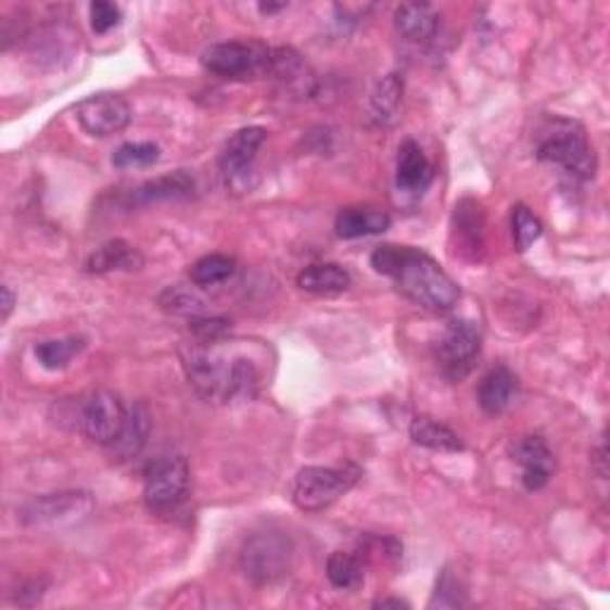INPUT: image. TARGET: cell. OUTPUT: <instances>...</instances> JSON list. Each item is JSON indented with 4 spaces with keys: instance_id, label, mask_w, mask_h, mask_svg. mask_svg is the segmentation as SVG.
I'll list each match as a JSON object with an SVG mask.
<instances>
[{
    "instance_id": "obj_1",
    "label": "cell",
    "mask_w": 610,
    "mask_h": 610,
    "mask_svg": "<svg viewBox=\"0 0 610 610\" xmlns=\"http://www.w3.org/2000/svg\"><path fill=\"white\" fill-rule=\"evenodd\" d=\"M223 341H189L181 358L193 389L213 404H234L255 398L260 389V370L255 360L223 348Z\"/></svg>"
},
{
    "instance_id": "obj_2",
    "label": "cell",
    "mask_w": 610,
    "mask_h": 610,
    "mask_svg": "<svg viewBox=\"0 0 610 610\" xmlns=\"http://www.w3.org/2000/svg\"><path fill=\"white\" fill-rule=\"evenodd\" d=\"M370 263L377 272L394 279L401 294L427 310L446 313L460 298V289L454 279L442 270L432 255L420 249L384 243L370 255Z\"/></svg>"
},
{
    "instance_id": "obj_3",
    "label": "cell",
    "mask_w": 610,
    "mask_h": 610,
    "mask_svg": "<svg viewBox=\"0 0 610 610\" xmlns=\"http://www.w3.org/2000/svg\"><path fill=\"white\" fill-rule=\"evenodd\" d=\"M536 157L560 167L577 181H587L596 175V155L587 134L572 119L554 117L548 122L536 141Z\"/></svg>"
},
{
    "instance_id": "obj_4",
    "label": "cell",
    "mask_w": 610,
    "mask_h": 610,
    "mask_svg": "<svg viewBox=\"0 0 610 610\" xmlns=\"http://www.w3.org/2000/svg\"><path fill=\"white\" fill-rule=\"evenodd\" d=\"M360 480L356 466L341 468H303L291 482V501L305 512H320L348 494Z\"/></svg>"
},
{
    "instance_id": "obj_5",
    "label": "cell",
    "mask_w": 610,
    "mask_h": 610,
    "mask_svg": "<svg viewBox=\"0 0 610 610\" xmlns=\"http://www.w3.org/2000/svg\"><path fill=\"white\" fill-rule=\"evenodd\" d=\"M203 67L223 79H258L270 75L272 48L263 43H215L201 55Z\"/></svg>"
},
{
    "instance_id": "obj_6",
    "label": "cell",
    "mask_w": 610,
    "mask_h": 610,
    "mask_svg": "<svg viewBox=\"0 0 610 610\" xmlns=\"http://www.w3.org/2000/svg\"><path fill=\"white\" fill-rule=\"evenodd\" d=\"M482 353V329L470 320L448 322L434 344L439 370L448 382H462L474 370Z\"/></svg>"
},
{
    "instance_id": "obj_7",
    "label": "cell",
    "mask_w": 610,
    "mask_h": 610,
    "mask_svg": "<svg viewBox=\"0 0 610 610\" xmlns=\"http://www.w3.org/2000/svg\"><path fill=\"white\" fill-rule=\"evenodd\" d=\"M291 542L277 532L255 534L241 551V570L255 587L282 580L291 568Z\"/></svg>"
},
{
    "instance_id": "obj_8",
    "label": "cell",
    "mask_w": 610,
    "mask_h": 610,
    "mask_svg": "<svg viewBox=\"0 0 610 610\" xmlns=\"http://www.w3.org/2000/svg\"><path fill=\"white\" fill-rule=\"evenodd\" d=\"M189 492V466L181 456H165L143 470V498L153 512L175 510Z\"/></svg>"
},
{
    "instance_id": "obj_9",
    "label": "cell",
    "mask_w": 610,
    "mask_h": 610,
    "mask_svg": "<svg viewBox=\"0 0 610 610\" xmlns=\"http://www.w3.org/2000/svg\"><path fill=\"white\" fill-rule=\"evenodd\" d=\"M93 496L89 492H58L46 494L22 508V520L36 528H55V524H75L89 518Z\"/></svg>"
},
{
    "instance_id": "obj_10",
    "label": "cell",
    "mask_w": 610,
    "mask_h": 610,
    "mask_svg": "<svg viewBox=\"0 0 610 610\" xmlns=\"http://www.w3.org/2000/svg\"><path fill=\"white\" fill-rule=\"evenodd\" d=\"M267 139V129L263 127H246L239 129L234 137L227 139V143L219 151V169L227 177V185L239 191H249L253 185L249 175H253V163L258 157V151Z\"/></svg>"
},
{
    "instance_id": "obj_11",
    "label": "cell",
    "mask_w": 610,
    "mask_h": 610,
    "mask_svg": "<svg viewBox=\"0 0 610 610\" xmlns=\"http://www.w3.org/2000/svg\"><path fill=\"white\" fill-rule=\"evenodd\" d=\"M127 420V410L122 406L119 396L113 392H96L89 396L81 408L79 427L93 444L110 446L122 432V424Z\"/></svg>"
},
{
    "instance_id": "obj_12",
    "label": "cell",
    "mask_w": 610,
    "mask_h": 610,
    "mask_svg": "<svg viewBox=\"0 0 610 610\" xmlns=\"http://www.w3.org/2000/svg\"><path fill=\"white\" fill-rule=\"evenodd\" d=\"M77 119L91 137H113L127 129L131 119L129 103L117 93H93L77 105Z\"/></svg>"
},
{
    "instance_id": "obj_13",
    "label": "cell",
    "mask_w": 610,
    "mask_h": 610,
    "mask_svg": "<svg viewBox=\"0 0 610 610\" xmlns=\"http://www.w3.org/2000/svg\"><path fill=\"white\" fill-rule=\"evenodd\" d=\"M510 456L522 468V484L528 492H539L548 484L556 468L554 450L542 436H520L510 444Z\"/></svg>"
},
{
    "instance_id": "obj_14",
    "label": "cell",
    "mask_w": 610,
    "mask_h": 610,
    "mask_svg": "<svg viewBox=\"0 0 610 610\" xmlns=\"http://www.w3.org/2000/svg\"><path fill=\"white\" fill-rule=\"evenodd\" d=\"M434 179V167L430 157L422 153V149L415 141H404L396 157V187L410 193V196H422L427 187Z\"/></svg>"
},
{
    "instance_id": "obj_15",
    "label": "cell",
    "mask_w": 610,
    "mask_h": 610,
    "mask_svg": "<svg viewBox=\"0 0 610 610\" xmlns=\"http://www.w3.org/2000/svg\"><path fill=\"white\" fill-rule=\"evenodd\" d=\"M279 87L294 96H308L315 91V77L308 63L294 51V48H272L270 75Z\"/></svg>"
},
{
    "instance_id": "obj_16",
    "label": "cell",
    "mask_w": 610,
    "mask_h": 610,
    "mask_svg": "<svg viewBox=\"0 0 610 610\" xmlns=\"http://www.w3.org/2000/svg\"><path fill=\"white\" fill-rule=\"evenodd\" d=\"M398 34L410 43H430L439 31V15L427 3H404L394 12Z\"/></svg>"
},
{
    "instance_id": "obj_17",
    "label": "cell",
    "mask_w": 610,
    "mask_h": 610,
    "mask_svg": "<svg viewBox=\"0 0 610 610\" xmlns=\"http://www.w3.org/2000/svg\"><path fill=\"white\" fill-rule=\"evenodd\" d=\"M151 432V415L149 408L143 404H134L127 410V420L122 424V432L117 434V439L110 444V454H113L117 460H131L141 454V448L145 446V439H149Z\"/></svg>"
},
{
    "instance_id": "obj_18",
    "label": "cell",
    "mask_w": 610,
    "mask_h": 610,
    "mask_svg": "<svg viewBox=\"0 0 610 610\" xmlns=\"http://www.w3.org/2000/svg\"><path fill=\"white\" fill-rule=\"evenodd\" d=\"M518 394V377L506 365H498L484 374L478 389V401L486 415H501Z\"/></svg>"
},
{
    "instance_id": "obj_19",
    "label": "cell",
    "mask_w": 610,
    "mask_h": 610,
    "mask_svg": "<svg viewBox=\"0 0 610 610\" xmlns=\"http://www.w3.org/2000/svg\"><path fill=\"white\" fill-rule=\"evenodd\" d=\"M143 265V255L129 246L127 241H107L105 246L96 251L87 260V272L105 275V272H134Z\"/></svg>"
},
{
    "instance_id": "obj_20",
    "label": "cell",
    "mask_w": 610,
    "mask_h": 610,
    "mask_svg": "<svg viewBox=\"0 0 610 610\" xmlns=\"http://www.w3.org/2000/svg\"><path fill=\"white\" fill-rule=\"evenodd\" d=\"M392 225V217L374 207H344L336 215V234L341 239H360L382 234Z\"/></svg>"
},
{
    "instance_id": "obj_21",
    "label": "cell",
    "mask_w": 610,
    "mask_h": 610,
    "mask_svg": "<svg viewBox=\"0 0 610 610\" xmlns=\"http://www.w3.org/2000/svg\"><path fill=\"white\" fill-rule=\"evenodd\" d=\"M456 237L460 253L470 255V258H478V253L484 251V213L482 207L474 201H462L456 205Z\"/></svg>"
},
{
    "instance_id": "obj_22",
    "label": "cell",
    "mask_w": 610,
    "mask_h": 610,
    "mask_svg": "<svg viewBox=\"0 0 610 610\" xmlns=\"http://www.w3.org/2000/svg\"><path fill=\"white\" fill-rule=\"evenodd\" d=\"M401 101H404V77L392 72V75H386L372 91L370 117L374 125L392 127L398 117Z\"/></svg>"
},
{
    "instance_id": "obj_23",
    "label": "cell",
    "mask_w": 610,
    "mask_h": 610,
    "mask_svg": "<svg viewBox=\"0 0 610 610\" xmlns=\"http://www.w3.org/2000/svg\"><path fill=\"white\" fill-rule=\"evenodd\" d=\"M296 282L303 291H308V294L329 296L346 291L351 287V275L336 263H322V265L305 267Z\"/></svg>"
},
{
    "instance_id": "obj_24",
    "label": "cell",
    "mask_w": 610,
    "mask_h": 610,
    "mask_svg": "<svg viewBox=\"0 0 610 610\" xmlns=\"http://www.w3.org/2000/svg\"><path fill=\"white\" fill-rule=\"evenodd\" d=\"M193 191V177H189L185 169L175 175L157 177L153 181H145L137 191L131 193L134 203H155V201H173L185 199Z\"/></svg>"
},
{
    "instance_id": "obj_25",
    "label": "cell",
    "mask_w": 610,
    "mask_h": 610,
    "mask_svg": "<svg viewBox=\"0 0 610 610\" xmlns=\"http://www.w3.org/2000/svg\"><path fill=\"white\" fill-rule=\"evenodd\" d=\"M410 439L418 446L442 450V454H458V450H462L460 436L450 427L432 418H415L410 422Z\"/></svg>"
},
{
    "instance_id": "obj_26",
    "label": "cell",
    "mask_w": 610,
    "mask_h": 610,
    "mask_svg": "<svg viewBox=\"0 0 610 610\" xmlns=\"http://www.w3.org/2000/svg\"><path fill=\"white\" fill-rule=\"evenodd\" d=\"M234 272H237L234 258H229V255H223V253H211V255H203L201 260H196L189 267V279L196 287L207 289V287L227 282V279Z\"/></svg>"
},
{
    "instance_id": "obj_27",
    "label": "cell",
    "mask_w": 610,
    "mask_h": 610,
    "mask_svg": "<svg viewBox=\"0 0 610 610\" xmlns=\"http://www.w3.org/2000/svg\"><path fill=\"white\" fill-rule=\"evenodd\" d=\"M327 577L341 592H353L363 584V558L356 554L334 551L327 558Z\"/></svg>"
},
{
    "instance_id": "obj_28",
    "label": "cell",
    "mask_w": 610,
    "mask_h": 610,
    "mask_svg": "<svg viewBox=\"0 0 610 610\" xmlns=\"http://www.w3.org/2000/svg\"><path fill=\"white\" fill-rule=\"evenodd\" d=\"M84 346L87 344H84V339L79 336L51 339L36 344L34 353H36V360H39L46 370H65L67 365L84 351Z\"/></svg>"
},
{
    "instance_id": "obj_29",
    "label": "cell",
    "mask_w": 610,
    "mask_h": 610,
    "mask_svg": "<svg viewBox=\"0 0 610 610\" xmlns=\"http://www.w3.org/2000/svg\"><path fill=\"white\" fill-rule=\"evenodd\" d=\"M544 225L528 205H516L512 207V241L520 253L528 251L532 243L542 237Z\"/></svg>"
},
{
    "instance_id": "obj_30",
    "label": "cell",
    "mask_w": 610,
    "mask_h": 610,
    "mask_svg": "<svg viewBox=\"0 0 610 610\" xmlns=\"http://www.w3.org/2000/svg\"><path fill=\"white\" fill-rule=\"evenodd\" d=\"M157 161H161V145L157 143H125L113 155V165L117 169L151 167Z\"/></svg>"
},
{
    "instance_id": "obj_31",
    "label": "cell",
    "mask_w": 610,
    "mask_h": 610,
    "mask_svg": "<svg viewBox=\"0 0 610 610\" xmlns=\"http://www.w3.org/2000/svg\"><path fill=\"white\" fill-rule=\"evenodd\" d=\"M460 608L466 606V587L458 575H454L448 568L442 572L436 582V592L430 601V608Z\"/></svg>"
},
{
    "instance_id": "obj_32",
    "label": "cell",
    "mask_w": 610,
    "mask_h": 610,
    "mask_svg": "<svg viewBox=\"0 0 610 610\" xmlns=\"http://www.w3.org/2000/svg\"><path fill=\"white\" fill-rule=\"evenodd\" d=\"M161 305L165 310L175 313V315H199L205 308V303L193 294V291H187L181 287L165 289L161 296Z\"/></svg>"
},
{
    "instance_id": "obj_33",
    "label": "cell",
    "mask_w": 610,
    "mask_h": 610,
    "mask_svg": "<svg viewBox=\"0 0 610 610\" xmlns=\"http://www.w3.org/2000/svg\"><path fill=\"white\" fill-rule=\"evenodd\" d=\"M91 12V27L96 34H105L110 29H115L122 22V10L115 3H107V0H96L89 8Z\"/></svg>"
},
{
    "instance_id": "obj_34",
    "label": "cell",
    "mask_w": 610,
    "mask_h": 610,
    "mask_svg": "<svg viewBox=\"0 0 610 610\" xmlns=\"http://www.w3.org/2000/svg\"><path fill=\"white\" fill-rule=\"evenodd\" d=\"M0 294H3V313H0V317H3V322H8V317H10V313H12V308H15V294H12V289L8 287V284H3V289H0Z\"/></svg>"
},
{
    "instance_id": "obj_35",
    "label": "cell",
    "mask_w": 610,
    "mask_h": 610,
    "mask_svg": "<svg viewBox=\"0 0 610 610\" xmlns=\"http://www.w3.org/2000/svg\"><path fill=\"white\" fill-rule=\"evenodd\" d=\"M374 608H408V601H401V599H380V601H374Z\"/></svg>"
}]
</instances>
